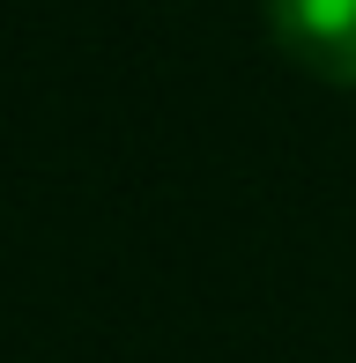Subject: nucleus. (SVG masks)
<instances>
[{"instance_id": "obj_1", "label": "nucleus", "mask_w": 356, "mask_h": 363, "mask_svg": "<svg viewBox=\"0 0 356 363\" xmlns=\"http://www.w3.org/2000/svg\"><path fill=\"white\" fill-rule=\"evenodd\" d=\"M267 30L304 74L356 89V0H267Z\"/></svg>"}]
</instances>
